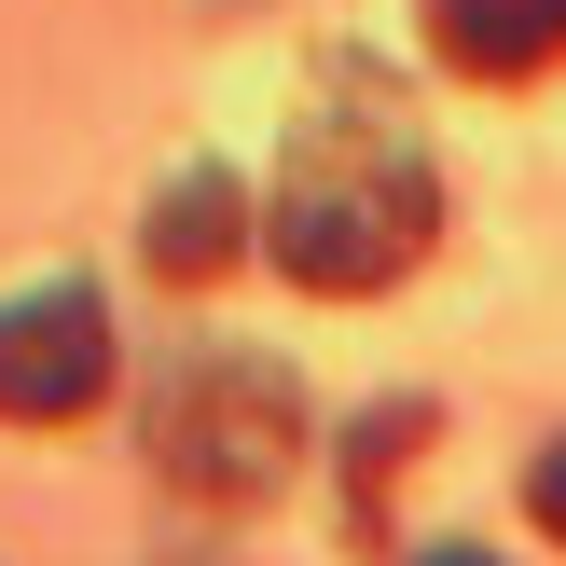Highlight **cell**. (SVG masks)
<instances>
[{
	"label": "cell",
	"instance_id": "obj_1",
	"mask_svg": "<svg viewBox=\"0 0 566 566\" xmlns=\"http://www.w3.org/2000/svg\"><path fill=\"white\" fill-rule=\"evenodd\" d=\"M429 235H442V180H429V153H415L374 97L291 125L276 221H263V249H276L291 291H332V304H346V291H387Z\"/></svg>",
	"mask_w": 566,
	"mask_h": 566
},
{
	"label": "cell",
	"instance_id": "obj_2",
	"mask_svg": "<svg viewBox=\"0 0 566 566\" xmlns=\"http://www.w3.org/2000/svg\"><path fill=\"white\" fill-rule=\"evenodd\" d=\"M153 470L193 497V512H263V497L304 470L291 374H276V359H235V346L180 359V374L153 387Z\"/></svg>",
	"mask_w": 566,
	"mask_h": 566
},
{
	"label": "cell",
	"instance_id": "obj_3",
	"mask_svg": "<svg viewBox=\"0 0 566 566\" xmlns=\"http://www.w3.org/2000/svg\"><path fill=\"white\" fill-rule=\"evenodd\" d=\"M111 401V304L83 291H28V304H0V415L14 429H70V415H97Z\"/></svg>",
	"mask_w": 566,
	"mask_h": 566
},
{
	"label": "cell",
	"instance_id": "obj_4",
	"mask_svg": "<svg viewBox=\"0 0 566 566\" xmlns=\"http://www.w3.org/2000/svg\"><path fill=\"white\" fill-rule=\"evenodd\" d=\"M153 276L166 291H208V276H235V249H249V193H235V166H180V180L153 193Z\"/></svg>",
	"mask_w": 566,
	"mask_h": 566
},
{
	"label": "cell",
	"instance_id": "obj_5",
	"mask_svg": "<svg viewBox=\"0 0 566 566\" xmlns=\"http://www.w3.org/2000/svg\"><path fill=\"white\" fill-rule=\"evenodd\" d=\"M429 42L470 83H539L566 70V0H429Z\"/></svg>",
	"mask_w": 566,
	"mask_h": 566
},
{
	"label": "cell",
	"instance_id": "obj_6",
	"mask_svg": "<svg viewBox=\"0 0 566 566\" xmlns=\"http://www.w3.org/2000/svg\"><path fill=\"white\" fill-rule=\"evenodd\" d=\"M429 442V401H387V415H359V442H346V484H359V539H387V470Z\"/></svg>",
	"mask_w": 566,
	"mask_h": 566
},
{
	"label": "cell",
	"instance_id": "obj_7",
	"mask_svg": "<svg viewBox=\"0 0 566 566\" xmlns=\"http://www.w3.org/2000/svg\"><path fill=\"white\" fill-rule=\"evenodd\" d=\"M525 525H539V539H566V442L525 470Z\"/></svg>",
	"mask_w": 566,
	"mask_h": 566
}]
</instances>
